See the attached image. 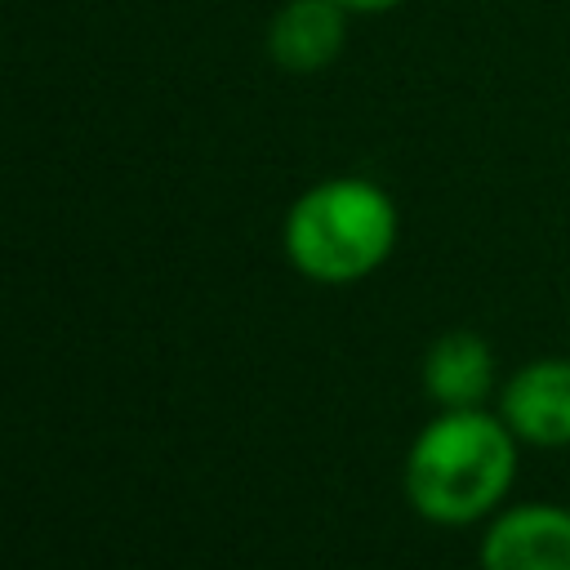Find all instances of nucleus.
<instances>
[{
  "label": "nucleus",
  "mask_w": 570,
  "mask_h": 570,
  "mask_svg": "<svg viewBox=\"0 0 570 570\" xmlns=\"http://www.w3.org/2000/svg\"><path fill=\"white\" fill-rule=\"evenodd\" d=\"M401 236L396 200L356 174L312 183L285 214L281 245L298 276L316 285H352L379 272Z\"/></svg>",
  "instance_id": "obj_2"
},
{
  "label": "nucleus",
  "mask_w": 570,
  "mask_h": 570,
  "mask_svg": "<svg viewBox=\"0 0 570 570\" xmlns=\"http://www.w3.org/2000/svg\"><path fill=\"white\" fill-rule=\"evenodd\" d=\"M347 13H383V9H396L401 0H338Z\"/></svg>",
  "instance_id": "obj_7"
},
{
  "label": "nucleus",
  "mask_w": 570,
  "mask_h": 570,
  "mask_svg": "<svg viewBox=\"0 0 570 570\" xmlns=\"http://www.w3.org/2000/svg\"><path fill=\"white\" fill-rule=\"evenodd\" d=\"M499 419L521 445L566 450L570 445V356H530L494 392Z\"/></svg>",
  "instance_id": "obj_4"
},
{
  "label": "nucleus",
  "mask_w": 570,
  "mask_h": 570,
  "mask_svg": "<svg viewBox=\"0 0 570 570\" xmlns=\"http://www.w3.org/2000/svg\"><path fill=\"white\" fill-rule=\"evenodd\" d=\"M481 570H570V508L552 499L503 503L476 543Z\"/></svg>",
  "instance_id": "obj_3"
},
{
  "label": "nucleus",
  "mask_w": 570,
  "mask_h": 570,
  "mask_svg": "<svg viewBox=\"0 0 570 570\" xmlns=\"http://www.w3.org/2000/svg\"><path fill=\"white\" fill-rule=\"evenodd\" d=\"M423 392L436 410H472L499 392L494 352L472 330H445L423 352Z\"/></svg>",
  "instance_id": "obj_5"
},
{
  "label": "nucleus",
  "mask_w": 570,
  "mask_h": 570,
  "mask_svg": "<svg viewBox=\"0 0 570 570\" xmlns=\"http://www.w3.org/2000/svg\"><path fill=\"white\" fill-rule=\"evenodd\" d=\"M517 468L521 441L499 419V410H436L405 450L401 485L423 521L476 525L512 499Z\"/></svg>",
  "instance_id": "obj_1"
},
{
  "label": "nucleus",
  "mask_w": 570,
  "mask_h": 570,
  "mask_svg": "<svg viewBox=\"0 0 570 570\" xmlns=\"http://www.w3.org/2000/svg\"><path fill=\"white\" fill-rule=\"evenodd\" d=\"M347 45V9L338 0H285L267 27V53L285 71H321Z\"/></svg>",
  "instance_id": "obj_6"
}]
</instances>
